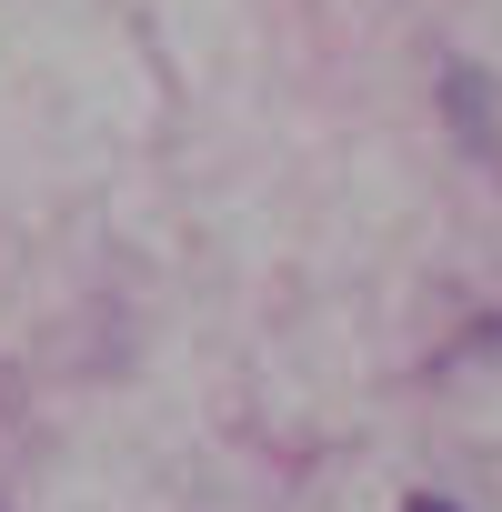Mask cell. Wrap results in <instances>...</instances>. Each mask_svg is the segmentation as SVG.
Wrapping results in <instances>:
<instances>
[{
  "label": "cell",
  "mask_w": 502,
  "mask_h": 512,
  "mask_svg": "<svg viewBox=\"0 0 502 512\" xmlns=\"http://www.w3.org/2000/svg\"><path fill=\"white\" fill-rule=\"evenodd\" d=\"M402 512H462V502H432V492H412V502H402Z\"/></svg>",
  "instance_id": "7a4b0ae2"
},
{
  "label": "cell",
  "mask_w": 502,
  "mask_h": 512,
  "mask_svg": "<svg viewBox=\"0 0 502 512\" xmlns=\"http://www.w3.org/2000/svg\"><path fill=\"white\" fill-rule=\"evenodd\" d=\"M432 101H442V121H452V141L502 181V81L482 71V61H442V81H432Z\"/></svg>",
  "instance_id": "6da1fadb"
}]
</instances>
